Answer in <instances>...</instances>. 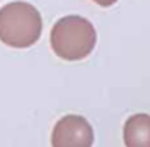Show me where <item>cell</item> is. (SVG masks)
I'll list each match as a JSON object with an SVG mask.
<instances>
[{
    "instance_id": "4",
    "label": "cell",
    "mask_w": 150,
    "mask_h": 147,
    "mask_svg": "<svg viewBox=\"0 0 150 147\" xmlns=\"http://www.w3.org/2000/svg\"><path fill=\"white\" fill-rule=\"evenodd\" d=\"M123 137L126 147H150V115L137 113L124 123Z\"/></svg>"
},
{
    "instance_id": "5",
    "label": "cell",
    "mask_w": 150,
    "mask_h": 147,
    "mask_svg": "<svg viewBox=\"0 0 150 147\" xmlns=\"http://www.w3.org/2000/svg\"><path fill=\"white\" fill-rule=\"evenodd\" d=\"M92 2H95V4L100 5V7H111V5L116 4L118 0H92Z\"/></svg>"
},
{
    "instance_id": "1",
    "label": "cell",
    "mask_w": 150,
    "mask_h": 147,
    "mask_svg": "<svg viewBox=\"0 0 150 147\" xmlns=\"http://www.w3.org/2000/svg\"><path fill=\"white\" fill-rule=\"evenodd\" d=\"M97 33L94 24L84 16L68 15L53 24L50 45L57 57L66 62L84 60L94 50Z\"/></svg>"
},
{
    "instance_id": "2",
    "label": "cell",
    "mask_w": 150,
    "mask_h": 147,
    "mask_svg": "<svg viewBox=\"0 0 150 147\" xmlns=\"http://www.w3.org/2000/svg\"><path fill=\"white\" fill-rule=\"evenodd\" d=\"M42 34V16L34 5L16 0L0 8V40L13 49H28Z\"/></svg>"
},
{
    "instance_id": "3",
    "label": "cell",
    "mask_w": 150,
    "mask_h": 147,
    "mask_svg": "<svg viewBox=\"0 0 150 147\" xmlns=\"http://www.w3.org/2000/svg\"><path fill=\"white\" fill-rule=\"evenodd\" d=\"M94 129L84 116L66 115L52 131V147H92Z\"/></svg>"
}]
</instances>
